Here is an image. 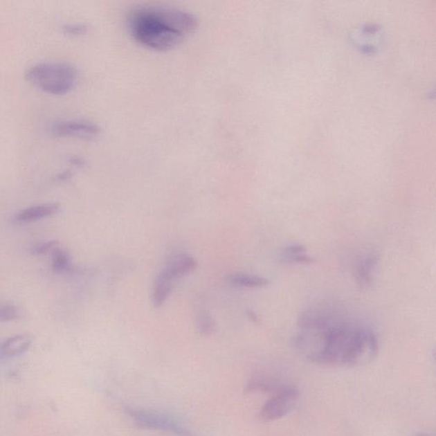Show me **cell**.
I'll use <instances>...</instances> for the list:
<instances>
[{
  "label": "cell",
  "instance_id": "1",
  "mask_svg": "<svg viewBox=\"0 0 436 436\" xmlns=\"http://www.w3.org/2000/svg\"><path fill=\"white\" fill-rule=\"evenodd\" d=\"M295 349L314 363L354 367L374 359L379 340L368 325L331 304H317L300 314Z\"/></svg>",
  "mask_w": 436,
  "mask_h": 436
},
{
  "label": "cell",
  "instance_id": "2",
  "mask_svg": "<svg viewBox=\"0 0 436 436\" xmlns=\"http://www.w3.org/2000/svg\"><path fill=\"white\" fill-rule=\"evenodd\" d=\"M197 17L188 11L162 6L133 9L128 27L136 42L150 49H172L197 28Z\"/></svg>",
  "mask_w": 436,
  "mask_h": 436
},
{
  "label": "cell",
  "instance_id": "3",
  "mask_svg": "<svg viewBox=\"0 0 436 436\" xmlns=\"http://www.w3.org/2000/svg\"><path fill=\"white\" fill-rule=\"evenodd\" d=\"M26 80L48 94L61 96L75 88L78 71L75 66L65 62H43L26 70Z\"/></svg>",
  "mask_w": 436,
  "mask_h": 436
},
{
  "label": "cell",
  "instance_id": "4",
  "mask_svg": "<svg viewBox=\"0 0 436 436\" xmlns=\"http://www.w3.org/2000/svg\"><path fill=\"white\" fill-rule=\"evenodd\" d=\"M271 397L262 406L260 417L264 421H277L289 415L298 403L299 391L297 388L280 384L271 393Z\"/></svg>",
  "mask_w": 436,
  "mask_h": 436
},
{
  "label": "cell",
  "instance_id": "5",
  "mask_svg": "<svg viewBox=\"0 0 436 436\" xmlns=\"http://www.w3.org/2000/svg\"><path fill=\"white\" fill-rule=\"evenodd\" d=\"M125 411L139 427L168 432L177 436H199L192 433L182 424L167 415L129 406H125Z\"/></svg>",
  "mask_w": 436,
  "mask_h": 436
},
{
  "label": "cell",
  "instance_id": "6",
  "mask_svg": "<svg viewBox=\"0 0 436 436\" xmlns=\"http://www.w3.org/2000/svg\"><path fill=\"white\" fill-rule=\"evenodd\" d=\"M50 131L57 138L91 140L98 138L101 133V128L90 120H62L54 122Z\"/></svg>",
  "mask_w": 436,
  "mask_h": 436
},
{
  "label": "cell",
  "instance_id": "7",
  "mask_svg": "<svg viewBox=\"0 0 436 436\" xmlns=\"http://www.w3.org/2000/svg\"><path fill=\"white\" fill-rule=\"evenodd\" d=\"M379 262V254L371 251L360 258L354 269V277L361 289H367L374 282Z\"/></svg>",
  "mask_w": 436,
  "mask_h": 436
},
{
  "label": "cell",
  "instance_id": "8",
  "mask_svg": "<svg viewBox=\"0 0 436 436\" xmlns=\"http://www.w3.org/2000/svg\"><path fill=\"white\" fill-rule=\"evenodd\" d=\"M198 267V262L190 255L182 254L176 256L169 262L165 271L173 280L190 275Z\"/></svg>",
  "mask_w": 436,
  "mask_h": 436
},
{
  "label": "cell",
  "instance_id": "9",
  "mask_svg": "<svg viewBox=\"0 0 436 436\" xmlns=\"http://www.w3.org/2000/svg\"><path fill=\"white\" fill-rule=\"evenodd\" d=\"M59 209H60V205L57 203L31 206L17 214L16 219L22 223L37 221L53 215L58 212Z\"/></svg>",
  "mask_w": 436,
  "mask_h": 436
},
{
  "label": "cell",
  "instance_id": "10",
  "mask_svg": "<svg viewBox=\"0 0 436 436\" xmlns=\"http://www.w3.org/2000/svg\"><path fill=\"white\" fill-rule=\"evenodd\" d=\"M32 339L27 335H16L6 339L0 345V356L14 357L20 356L29 349Z\"/></svg>",
  "mask_w": 436,
  "mask_h": 436
},
{
  "label": "cell",
  "instance_id": "11",
  "mask_svg": "<svg viewBox=\"0 0 436 436\" xmlns=\"http://www.w3.org/2000/svg\"><path fill=\"white\" fill-rule=\"evenodd\" d=\"M173 280L165 269L158 275L152 294V302L155 308H160L167 300L172 289Z\"/></svg>",
  "mask_w": 436,
  "mask_h": 436
},
{
  "label": "cell",
  "instance_id": "12",
  "mask_svg": "<svg viewBox=\"0 0 436 436\" xmlns=\"http://www.w3.org/2000/svg\"><path fill=\"white\" fill-rule=\"evenodd\" d=\"M280 261L287 264H311L313 260L307 253L306 247L301 244H293L282 251Z\"/></svg>",
  "mask_w": 436,
  "mask_h": 436
},
{
  "label": "cell",
  "instance_id": "13",
  "mask_svg": "<svg viewBox=\"0 0 436 436\" xmlns=\"http://www.w3.org/2000/svg\"><path fill=\"white\" fill-rule=\"evenodd\" d=\"M228 282L233 287L239 288H262L268 286L269 282L264 277L251 273H237L228 277Z\"/></svg>",
  "mask_w": 436,
  "mask_h": 436
},
{
  "label": "cell",
  "instance_id": "14",
  "mask_svg": "<svg viewBox=\"0 0 436 436\" xmlns=\"http://www.w3.org/2000/svg\"><path fill=\"white\" fill-rule=\"evenodd\" d=\"M53 253V269L55 272L64 273L71 269V262L68 253L60 247H55Z\"/></svg>",
  "mask_w": 436,
  "mask_h": 436
},
{
  "label": "cell",
  "instance_id": "15",
  "mask_svg": "<svg viewBox=\"0 0 436 436\" xmlns=\"http://www.w3.org/2000/svg\"><path fill=\"white\" fill-rule=\"evenodd\" d=\"M199 334L203 336H210L215 331V321L206 312L199 314L197 320Z\"/></svg>",
  "mask_w": 436,
  "mask_h": 436
},
{
  "label": "cell",
  "instance_id": "16",
  "mask_svg": "<svg viewBox=\"0 0 436 436\" xmlns=\"http://www.w3.org/2000/svg\"><path fill=\"white\" fill-rule=\"evenodd\" d=\"M18 317V309L12 305H0V323H8Z\"/></svg>",
  "mask_w": 436,
  "mask_h": 436
},
{
  "label": "cell",
  "instance_id": "17",
  "mask_svg": "<svg viewBox=\"0 0 436 436\" xmlns=\"http://www.w3.org/2000/svg\"><path fill=\"white\" fill-rule=\"evenodd\" d=\"M64 33L70 36H80L88 31V26L84 24H69L62 27Z\"/></svg>",
  "mask_w": 436,
  "mask_h": 436
},
{
  "label": "cell",
  "instance_id": "18",
  "mask_svg": "<svg viewBox=\"0 0 436 436\" xmlns=\"http://www.w3.org/2000/svg\"><path fill=\"white\" fill-rule=\"evenodd\" d=\"M57 246H58V242H44L35 246L32 251L33 254L44 255L49 253L51 251H53Z\"/></svg>",
  "mask_w": 436,
  "mask_h": 436
},
{
  "label": "cell",
  "instance_id": "19",
  "mask_svg": "<svg viewBox=\"0 0 436 436\" xmlns=\"http://www.w3.org/2000/svg\"><path fill=\"white\" fill-rule=\"evenodd\" d=\"M416 436H430V435H424V434H420V435H417Z\"/></svg>",
  "mask_w": 436,
  "mask_h": 436
}]
</instances>
